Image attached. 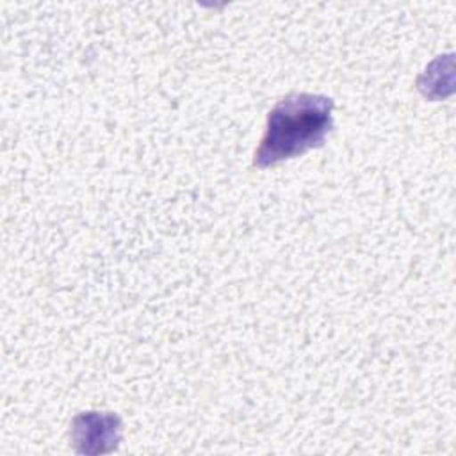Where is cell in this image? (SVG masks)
<instances>
[{
	"instance_id": "cell-1",
	"label": "cell",
	"mask_w": 456,
	"mask_h": 456,
	"mask_svg": "<svg viewBox=\"0 0 456 456\" xmlns=\"http://www.w3.org/2000/svg\"><path fill=\"white\" fill-rule=\"evenodd\" d=\"M333 100L322 94L292 93L267 116V128L255 153V167H269L322 146L333 128Z\"/></svg>"
},
{
	"instance_id": "cell-2",
	"label": "cell",
	"mask_w": 456,
	"mask_h": 456,
	"mask_svg": "<svg viewBox=\"0 0 456 456\" xmlns=\"http://www.w3.org/2000/svg\"><path fill=\"white\" fill-rule=\"evenodd\" d=\"M121 436V424L110 413H82L73 420V440L80 452L112 451Z\"/></svg>"
}]
</instances>
